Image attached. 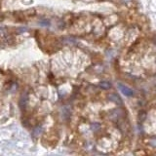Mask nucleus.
<instances>
[{
	"instance_id": "nucleus-5",
	"label": "nucleus",
	"mask_w": 156,
	"mask_h": 156,
	"mask_svg": "<svg viewBox=\"0 0 156 156\" xmlns=\"http://www.w3.org/2000/svg\"><path fill=\"white\" fill-rule=\"evenodd\" d=\"M42 131V128H37L36 130H34V132H33V135L34 136H37V135H39V134H40V132Z\"/></svg>"
},
{
	"instance_id": "nucleus-3",
	"label": "nucleus",
	"mask_w": 156,
	"mask_h": 156,
	"mask_svg": "<svg viewBox=\"0 0 156 156\" xmlns=\"http://www.w3.org/2000/svg\"><path fill=\"white\" fill-rule=\"evenodd\" d=\"M27 102V94H23L21 97V100H20V106H21V108H24L26 107Z\"/></svg>"
},
{
	"instance_id": "nucleus-4",
	"label": "nucleus",
	"mask_w": 156,
	"mask_h": 156,
	"mask_svg": "<svg viewBox=\"0 0 156 156\" xmlns=\"http://www.w3.org/2000/svg\"><path fill=\"white\" fill-rule=\"evenodd\" d=\"M100 87L101 88V89L107 90V89H109V88L111 87V84L109 82H107V81H102V82L100 83Z\"/></svg>"
},
{
	"instance_id": "nucleus-2",
	"label": "nucleus",
	"mask_w": 156,
	"mask_h": 156,
	"mask_svg": "<svg viewBox=\"0 0 156 156\" xmlns=\"http://www.w3.org/2000/svg\"><path fill=\"white\" fill-rule=\"evenodd\" d=\"M108 99L111 101H113V102H115V104H117V105H122V100L120 99V97L117 96V94H114V93H112V94H110L108 96Z\"/></svg>"
},
{
	"instance_id": "nucleus-1",
	"label": "nucleus",
	"mask_w": 156,
	"mask_h": 156,
	"mask_svg": "<svg viewBox=\"0 0 156 156\" xmlns=\"http://www.w3.org/2000/svg\"><path fill=\"white\" fill-rule=\"evenodd\" d=\"M118 87H119V90L121 91V93L122 94H124L125 96H127V97H132L134 95V91L132 90V89H130L129 87H127V86H125V85H123V84H118Z\"/></svg>"
}]
</instances>
